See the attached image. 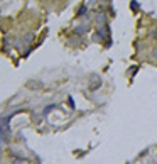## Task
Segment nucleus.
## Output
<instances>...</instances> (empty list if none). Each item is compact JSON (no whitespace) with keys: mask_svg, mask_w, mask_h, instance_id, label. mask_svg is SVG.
<instances>
[{"mask_svg":"<svg viewBox=\"0 0 157 164\" xmlns=\"http://www.w3.org/2000/svg\"><path fill=\"white\" fill-rule=\"evenodd\" d=\"M88 29H90V26H88V24H83V26H80V27H76V29H74V34L81 36V34H85V32H86Z\"/></svg>","mask_w":157,"mask_h":164,"instance_id":"obj_4","label":"nucleus"},{"mask_svg":"<svg viewBox=\"0 0 157 164\" xmlns=\"http://www.w3.org/2000/svg\"><path fill=\"white\" fill-rule=\"evenodd\" d=\"M68 103H69V107H74V100H73V98H71V97H69V98H68Z\"/></svg>","mask_w":157,"mask_h":164,"instance_id":"obj_9","label":"nucleus"},{"mask_svg":"<svg viewBox=\"0 0 157 164\" xmlns=\"http://www.w3.org/2000/svg\"><path fill=\"white\" fill-rule=\"evenodd\" d=\"M130 9L134 10V12H137V10H138V2H137V0H132V2H130Z\"/></svg>","mask_w":157,"mask_h":164,"instance_id":"obj_8","label":"nucleus"},{"mask_svg":"<svg viewBox=\"0 0 157 164\" xmlns=\"http://www.w3.org/2000/svg\"><path fill=\"white\" fill-rule=\"evenodd\" d=\"M88 12V9H86V5H81L80 9H78V12H76V17H83L85 14Z\"/></svg>","mask_w":157,"mask_h":164,"instance_id":"obj_6","label":"nucleus"},{"mask_svg":"<svg viewBox=\"0 0 157 164\" xmlns=\"http://www.w3.org/2000/svg\"><path fill=\"white\" fill-rule=\"evenodd\" d=\"M20 110H15V112H12L10 115H2L0 117V137H2L3 142H9L10 141V119H12L15 113H19Z\"/></svg>","mask_w":157,"mask_h":164,"instance_id":"obj_1","label":"nucleus"},{"mask_svg":"<svg viewBox=\"0 0 157 164\" xmlns=\"http://www.w3.org/2000/svg\"><path fill=\"white\" fill-rule=\"evenodd\" d=\"M56 108H58V105H54V103H52V105H48V107H46L42 113H44V115H48L49 112H52V110H56Z\"/></svg>","mask_w":157,"mask_h":164,"instance_id":"obj_7","label":"nucleus"},{"mask_svg":"<svg viewBox=\"0 0 157 164\" xmlns=\"http://www.w3.org/2000/svg\"><path fill=\"white\" fill-rule=\"evenodd\" d=\"M96 22H98V26H105L106 24V14L105 12L98 14V15H96Z\"/></svg>","mask_w":157,"mask_h":164,"instance_id":"obj_5","label":"nucleus"},{"mask_svg":"<svg viewBox=\"0 0 157 164\" xmlns=\"http://www.w3.org/2000/svg\"><path fill=\"white\" fill-rule=\"evenodd\" d=\"M110 37V29H108V26H100L98 27V31H96V36H95V41H106V39Z\"/></svg>","mask_w":157,"mask_h":164,"instance_id":"obj_2","label":"nucleus"},{"mask_svg":"<svg viewBox=\"0 0 157 164\" xmlns=\"http://www.w3.org/2000/svg\"><path fill=\"white\" fill-rule=\"evenodd\" d=\"M100 2H103V3H106V2H108V0H100Z\"/></svg>","mask_w":157,"mask_h":164,"instance_id":"obj_12","label":"nucleus"},{"mask_svg":"<svg viewBox=\"0 0 157 164\" xmlns=\"http://www.w3.org/2000/svg\"><path fill=\"white\" fill-rule=\"evenodd\" d=\"M101 85H103V80H101V78L96 76V74H91V78H90V90L95 91V90H98Z\"/></svg>","mask_w":157,"mask_h":164,"instance_id":"obj_3","label":"nucleus"},{"mask_svg":"<svg viewBox=\"0 0 157 164\" xmlns=\"http://www.w3.org/2000/svg\"><path fill=\"white\" fill-rule=\"evenodd\" d=\"M0 141H2V137H0Z\"/></svg>","mask_w":157,"mask_h":164,"instance_id":"obj_13","label":"nucleus"},{"mask_svg":"<svg viewBox=\"0 0 157 164\" xmlns=\"http://www.w3.org/2000/svg\"><path fill=\"white\" fill-rule=\"evenodd\" d=\"M152 56H154V58L157 56V49H154V51H152Z\"/></svg>","mask_w":157,"mask_h":164,"instance_id":"obj_10","label":"nucleus"},{"mask_svg":"<svg viewBox=\"0 0 157 164\" xmlns=\"http://www.w3.org/2000/svg\"><path fill=\"white\" fill-rule=\"evenodd\" d=\"M15 164H22V161H19V159H17V161H15Z\"/></svg>","mask_w":157,"mask_h":164,"instance_id":"obj_11","label":"nucleus"}]
</instances>
